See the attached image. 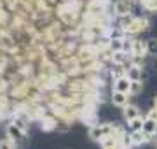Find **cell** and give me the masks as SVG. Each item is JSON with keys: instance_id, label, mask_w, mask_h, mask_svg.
I'll return each mask as SVG.
<instances>
[{"instance_id": "3", "label": "cell", "mask_w": 157, "mask_h": 149, "mask_svg": "<svg viewBox=\"0 0 157 149\" xmlns=\"http://www.w3.org/2000/svg\"><path fill=\"white\" fill-rule=\"evenodd\" d=\"M148 25H150V21L147 18H135V21L129 25V26H126L124 32H126V35H138L141 32H145L148 28Z\"/></svg>"}, {"instance_id": "24", "label": "cell", "mask_w": 157, "mask_h": 149, "mask_svg": "<svg viewBox=\"0 0 157 149\" xmlns=\"http://www.w3.org/2000/svg\"><path fill=\"white\" fill-rule=\"evenodd\" d=\"M154 105H155V107H157V97H155V100H154Z\"/></svg>"}, {"instance_id": "8", "label": "cell", "mask_w": 157, "mask_h": 149, "mask_svg": "<svg viewBox=\"0 0 157 149\" xmlns=\"http://www.w3.org/2000/svg\"><path fill=\"white\" fill-rule=\"evenodd\" d=\"M131 139H133V144L135 146H138V144H147L150 142V135L148 133H145L143 130H136V132H131Z\"/></svg>"}, {"instance_id": "10", "label": "cell", "mask_w": 157, "mask_h": 149, "mask_svg": "<svg viewBox=\"0 0 157 149\" xmlns=\"http://www.w3.org/2000/svg\"><path fill=\"white\" fill-rule=\"evenodd\" d=\"M131 56H147V42L135 39V42H133V53H131Z\"/></svg>"}, {"instance_id": "1", "label": "cell", "mask_w": 157, "mask_h": 149, "mask_svg": "<svg viewBox=\"0 0 157 149\" xmlns=\"http://www.w3.org/2000/svg\"><path fill=\"white\" fill-rule=\"evenodd\" d=\"M7 137L11 139L12 142L14 144H23V142H26V132H25V130H21V128H19V126L16 125V123H9V125H7Z\"/></svg>"}, {"instance_id": "13", "label": "cell", "mask_w": 157, "mask_h": 149, "mask_svg": "<svg viewBox=\"0 0 157 149\" xmlns=\"http://www.w3.org/2000/svg\"><path fill=\"white\" fill-rule=\"evenodd\" d=\"M147 54L157 58V39H148L147 40Z\"/></svg>"}, {"instance_id": "4", "label": "cell", "mask_w": 157, "mask_h": 149, "mask_svg": "<svg viewBox=\"0 0 157 149\" xmlns=\"http://www.w3.org/2000/svg\"><path fill=\"white\" fill-rule=\"evenodd\" d=\"M113 14L119 18L131 14V0H117L113 4Z\"/></svg>"}, {"instance_id": "15", "label": "cell", "mask_w": 157, "mask_h": 149, "mask_svg": "<svg viewBox=\"0 0 157 149\" xmlns=\"http://www.w3.org/2000/svg\"><path fill=\"white\" fill-rule=\"evenodd\" d=\"M110 74H112L113 79H119V77L126 75V67L124 65H113V69L110 70Z\"/></svg>"}, {"instance_id": "25", "label": "cell", "mask_w": 157, "mask_h": 149, "mask_svg": "<svg viewBox=\"0 0 157 149\" xmlns=\"http://www.w3.org/2000/svg\"><path fill=\"white\" fill-rule=\"evenodd\" d=\"M119 149H129V147H124V146H122V147H119Z\"/></svg>"}, {"instance_id": "5", "label": "cell", "mask_w": 157, "mask_h": 149, "mask_svg": "<svg viewBox=\"0 0 157 149\" xmlns=\"http://www.w3.org/2000/svg\"><path fill=\"white\" fill-rule=\"evenodd\" d=\"M129 90H131V79L128 75H122L119 79H113V91H122L129 95Z\"/></svg>"}, {"instance_id": "11", "label": "cell", "mask_w": 157, "mask_h": 149, "mask_svg": "<svg viewBox=\"0 0 157 149\" xmlns=\"http://www.w3.org/2000/svg\"><path fill=\"white\" fill-rule=\"evenodd\" d=\"M145 133H148L150 137H154V135H157V121L155 119H150V118H145V121H143V128H141Z\"/></svg>"}, {"instance_id": "17", "label": "cell", "mask_w": 157, "mask_h": 149, "mask_svg": "<svg viewBox=\"0 0 157 149\" xmlns=\"http://www.w3.org/2000/svg\"><path fill=\"white\" fill-rule=\"evenodd\" d=\"M135 21V18L131 16V14H126V16H121L119 18V26L121 28H126V26H129V25Z\"/></svg>"}, {"instance_id": "19", "label": "cell", "mask_w": 157, "mask_h": 149, "mask_svg": "<svg viewBox=\"0 0 157 149\" xmlns=\"http://www.w3.org/2000/svg\"><path fill=\"white\" fill-rule=\"evenodd\" d=\"M141 6L145 7L147 11L155 12L157 11V0H143V2H141Z\"/></svg>"}, {"instance_id": "14", "label": "cell", "mask_w": 157, "mask_h": 149, "mask_svg": "<svg viewBox=\"0 0 157 149\" xmlns=\"http://www.w3.org/2000/svg\"><path fill=\"white\" fill-rule=\"evenodd\" d=\"M143 121H145V118H141V116H138V118H135L133 121H129V128H131V132H136V130H141V128H143Z\"/></svg>"}, {"instance_id": "22", "label": "cell", "mask_w": 157, "mask_h": 149, "mask_svg": "<svg viewBox=\"0 0 157 149\" xmlns=\"http://www.w3.org/2000/svg\"><path fill=\"white\" fill-rule=\"evenodd\" d=\"M147 118H150V119H155L157 121V107L154 105L150 111H148V114H147Z\"/></svg>"}, {"instance_id": "9", "label": "cell", "mask_w": 157, "mask_h": 149, "mask_svg": "<svg viewBox=\"0 0 157 149\" xmlns=\"http://www.w3.org/2000/svg\"><path fill=\"white\" fill-rule=\"evenodd\" d=\"M128 100H129L128 93H122V91H113L112 93V103H113V105H117V107H124V105H128Z\"/></svg>"}, {"instance_id": "6", "label": "cell", "mask_w": 157, "mask_h": 149, "mask_svg": "<svg viewBox=\"0 0 157 149\" xmlns=\"http://www.w3.org/2000/svg\"><path fill=\"white\" fill-rule=\"evenodd\" d=\"M126 75H128L131 81H141L143 79V67H138V65H129L126 69Z\"/></svg>"}, {"instance_id": "21", "label": "cell", "mask_w": 157, "mask_h": 149, "mask_svg": "<svg viewBox=\"0 0 157 149\" xmlns=\"http://www.w3.org/2000/svg\"><path fill=\"white\" fill-rule=\"evenodd\" d=\"M0 149H14V142L7 137L6 140H0Z\"/></svg>"}, {"instance_id": "7", "label": "cell", "mask_w": 157, "mask_h": 149, "mask_svg": "<svg viewBox=\"0 0 157 149\" xmlns=\"http://www.w3.org/2000/svg\"><path fill=\"white\" fill-rule=\"evenodd\" d=\"M122 116H124V119L129 123V121H133L135 118H138V116H141V114H140V111H138L136 105L128 103V105H124V107H122Z\"/></svg>"}, {"instance_id": "18", "label": "cell", "mask_w": 157, "mask_h": 149, "mask_svg": "<svg viewBox=\"0 0 157 149\" xmlns=\"http://www.w3.org/2000/svg\"><path fill=\"white\" fill-rule=\"evenodd\" d=\"M124 39H110V51H122Z\"/></svg>"}, {"instance_id": "20", "label": "cell", "mask_w": 157, "mask_h": 149, "mask_svg": "<svg viewBox=\"0 0 157 149\" xmlns=\"http://www.w3.org/2000/svg\"><path fill=\"white\" fill-rule=\"evenodd\" d=\"M121 144H122L124 147H131V146H135V144H133V139H131V133H124L122 135V139H121Z\"/></svg>"}, {"instance_id": "2", "label": "cell", "mask_w": 157, "mask_h": 149, "mask_svg": "<svg viewBox=\"0 0 157 149\" xmlns=\"http://www.w3.org/2000/svg\"><path fill=\"white\" fill-rule=\"evenodd\" d=\"M108 6H110V0H89V2H87V11H86L84 18L94 16V14H101V12H107Z\"/></svg>"}, {"instance_id": "23", "label": "cell", "mask_w": 157, "mask_h": 149, "mask_svg": "<svg viewBox=\"0 0 157 149\" xmlns=\"http://www.w3.org/2000/svg\"><path fill=\"white\" fill-rule=\"evenodd\" d=\"M131 2H135V4H141L143 0H131Z\"/></svg>"}, {"instance_id": "16", "label": "cell", "mask_w": 157, "mask_h": 149, "mask_svg": "<svg viewBox=\"0 0 157 149\" xmlns=\"http://www.w3.org/2000/svg\"><path fill=\"white\" fill-rule=\"evenodd\" d=\"M141 81H131V90H129V97H136L141 93Z\"/></svg>"}, {"instance_id": "12", "label": "cell", "mask_w": 157, "mask_h": 149, "mask_svg": "<svg viewBox=\"0 0 157 149\" xmlns=\"http://www.w3.org/2000/svg\"><path fill=\"white\" fill-rule=\"evenodd\" d=\"M101 146H103V149H119L122 147V144H121V139L119 137H108L105 139V140H101Z\"/></svg>"}]
</instances>
